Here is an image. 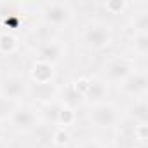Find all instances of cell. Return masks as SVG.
<instances>
[{
    "label": "cell",
    "instance_id": "cell-17",
    "mask_svg": "<svg viewBox=\"0 0 148 148\" xmlns=\"http://www.w3.org/2000/svg\"><path fill=\"white\" fill-rule=\"evenodd\" d=\"M16 108H18L16 101H11V99H7L4 96H0V122H7L12 117Z\"/></svg>",
    "mask_w": 148,
    "mask_h": 148
},
{
    "label": "cell",
    "instance_id": "cell-15",
    "mask_svg": "<svg viewBox=\"0 0 148 148\" xmlns=\"http://www.w3.org/2000/svg\"><path fill=\"white\" fill-rule=\"evenodd\" d=\"M132 51L138 54V56H141V58H145L146 54H148V33H145V32H141V33H134V37H132Z\"/></svg>",
    "mask_w": 148,
    "mask_h": 148
},
{
    "label": "cell",
    "instance_id": "cell-8",
    "mask_svg": "<svg viewBox=\"0 0 148 148\" xmlns=\"http://www.w3.org/2000/svg\"><path fill=\"white\" fill-rule=\"evenodd\" d=\"M64 52H66V49L59 40H45L37 49V61H44V63H49L54 66L63 59Z\"/></svg>",
    "mask_w": 148,
    "mask_h": 148
},
{
    "label": "cell",
    "instance_id": "cell-19",
    "mask_svg": "<svg viewBox=\"0 0 148 148\" xmlns=\"http://www.w3.org/2000/svg\"><path fill=\"white\" fill-rule=\"evenodd\" d=\"M127 7H129V4L124 2V0H110V2H105V9L110 11L112 14H122Z\"/></svg>",
    "mask_w": 148,
    "mask_h": 148
},
{
    "label": "cell",
    "instance_id": "cell-23",
    "mask_svg": "<svg viewBox=\"0 0 148 148\" xmlns=\"http://www.w3.org/2000/svg\"><path fill=\"white\" fill-rule=\"evenodd\" d=\"M77 148H105L98 139H92V138H89V139H84V141H80L79 145H77Z\"/></svg>",
    "mask_w": 148,
    "mask_h": 148
},
{
    "label": "cell",
    "instance_id": "cell-4",
    "mask_svg": "<svg viewBox=\"0 0 148 148\" xmlns=\"http://www.w3.org/2000/svg\"><path fill=\"white\" fill-rule=\"evenodd\" d=\"M28 92V86L25 82V79L18 73H9L0 80V96H4L11 101H19L26 96Z\"/></svg>",
    "mask_w": 148,
    "mask_h": 148
},
{
    "label": "cell",
    "instance_id": "cell-14",
    "mask_svg": "<svg viewBox=\"0 0 148 148\" xmlns=\"http://www.w3.org/2000/svg\"><path fill=\"white\" fill-rule=\"evenodd\" d=\"M19 47V38L11 32L0 33V54H14Z\"/></svg>",
    "mask_w": 148,
    "mask_h": 148
},
{
    "label": "cell",
    "instance_id": "cell-3",
    "mask_svg": "<svg viewBox=\"0 0 148 148\" xmlns=\"http://www.w3.org/2000/svg\"><path fill=\"white\" fill-rule=\"evenodd\" d=\"M87 119L99 129H110V127L117 125V122L120 119V112L113 103L106 101V103L91 106Z\"/></svg>",
    "mask_w": 148,
    "mask_h": 148
},
{
    "label": "cell",
    "instance_id": "cell-20",
    "mask_svg": "<svg viewBox=\"0 0 148 148\" xmlns=\"http://www.w3.org/2000/svg\"><path fill=\"white\" fill-rule=\"evenodd\" d=\"M51 141H52V145H56V146H64V145L70 141V134H68L64 129H58V131H54Z\"/></svg>",
    "mask_w": 148,
    "mask_h": 148
},
{
    "label": "cell",
    "instance_id": "cell-9",
    "mask_svg": "<svg viewBox=\"0 0 148 148\" xmlns=\"http://www.w3.org/2000/svg\"><path fill=\"white\" fill-rule=\"evenodd\" d=\"M106 98H108V84L101 79H91L89 87L84 92L82 99L87 101L91 106H94V105L106 103Z\"/></svg>",
    "mask_w": 148,
    "mask_h": 148
},
{
    "label": "cell",
    "instance_id": "cell-7",
    "mask_svg": "<svg viewBox=\"0 0 148 148\" xmlns=\"http://www.w3.org/2000/svg\"><path fill=\"white\" fill-rule=\"evenodd\" d=\"M132 64L124 59V58H115L112 61L106 63L105 66V82H113V84H120L124 79H127L132 73Z\"/></svg>",
    "mask_w": 148,
    "mask_h": 148
},
{
    "label": "cell",
    "instance_id": "cell-22",
    "mask_svg": "<svg viewBox=\"0 0 148 148\" xmlns=\"http://www.w3.org/2000/svg\"><path fill=\"white\" fill-rule=\"evenodd\" d=\"M89 82H91V79H87V77H80L79 80H75V82H73V86H75V89L79 91V94H80V96H84V92L87 91V87H89Z\"/></svg>",
    "mask_w": 148,
    "mask_h": 148
},
{
    "label": "cell",
    "instance_id": "cell-21",
    "mask_svg": "<svg viewBox=\"0 0 148 148\" xmlns=\"http://www.w3.org/2000/svg\"><path fill=\"white\" fill-rule=\"evenodd\" d=\"M132 138L138 141H146L148 138V125L146 124H136L132 129Z\"/></svg>",
    "mask_w": 148,
    "mask_h": 148
},
{
    "label": "cell",
    "instance_id": "cell-16",
    "mask_svg": "<svg viewBox=\"0 0 148 148\" xmlns=\"http://www.w3.org/2000/svg\"><path fill=\"white\" fill-rule=\"evenodd\" d=\"M63 105H66V106H70V108H75V105H79L80 101H82V96L79 94V91L75 89V86H73V82L71 84H68V87L64 89V92H63Z\"/></svg>",
    "mask_w": 148,
    "mask_h": 148
},
{
    "label": "cell",
    "instance_id": "cell-11",
    "mask_svg": "<svg viewBox=\"0 0 148 148\" xmlns=\"http://www.w3.org/2000/svg\"><path fill=\"white\" fill-rule=\"evenodd\" d=\"M129 119L132 120V124H146L148 122V105H146V98H136L134 103L129 106L127 112Z\"/></svg>",
    "mask_w": 148,
    "mask_h": 148
},
{
    "label": "cell",
    "instance_id": "cell-12",
    "mask_svg": "<svg viewBox=\"0 0 148 148\" xmlns=\"http://www.w3.org/2000/svg\"><path fill=\"white\" fill-rule=\"evenodd\" d=\"M75 120H77L75 108H70V106H66V105H59V106H58L54 122L59 125V129H64V127L73 125V124H75Z\"/></svg>",
    "mask_w": 148,
    "mask_h": 148
},
{
    "label": "cell",
    "instance_id": "cell-13",
    "mask_svg": "<svg viewBox=\"0 0 148 148\" xmlns=\"http://www.w3.org/2000/svg\"><path fill=\"white\" fill-rule=\"evenodd\" d=\"M35 98L44 103V105H49V103H54V98L58 94L54 84H35V91H33Z\"/></svg>",
    "mask_w": 148,
    "mask_h": 148
},
{
    "label": "cell",
    "instance_id": "cell-5",
    "mask_svg": "<svg viewBox=\"0 0 148 148\" xmlns=\"http://www.w3.org/2000/svg\"><path fill=\"white\" fill-rule=\"evenodd\" d=\"M9 122H11V125H12V129H14L16 132L26 134V132H30V131H33V129L37 127V124H38V115L35 113L33 108L25 106V105H23V106L18 105V108L14 110V113H12V117L9 119Z\"/></svg>",
    "mask_w": 148,
    "mask_h": 148
},
{
    "label": "cell",
    "instance_id": "cell-10",
    "mask_svg": "<svg viewBox=\"0 0 148 148\" xmlns=\"http://www.w3.org/2000/svg\"><path fill=\"white\" fill-rule=\"evenodd\" d=\"M30 77L35 84H52L54 77H56V70L49 63L35 61L32 70H30Z\"/></svg>",
    "mask_w": 148,
    "mask_h": 148
},
{
    "label": "cell",
    "instance_id": "cell-18",
    "mask_svg": "<svg viewBox=\"0 0 148 148\" xmlns=\"http://www.w3.org/2000/svg\"><path fill=\"white\" fill-rule=\"evenodd\" d=\"M132 26H134V33H141V32L148 33V14L145 11L138 12L132 19Z\"/></svg>",
    "mask_w": 148,
    "mask_h": 148
},
{
    "label": "cell",
    "instance_id": "cell-1",
    "mask_svg": "<svg viewBox=\"0 0 148 148\" xmlns=\"http://www.w3.org/2000/svg\"><path fill=\"white\" fill-rule=\"evenodd\" d=\"M80 40H82V45L89 51H103L112 44L113 32L103 21H91L84 26L80 33Z\"/></svg>",
    "mask_w": 148,
    "mask_h": 148
},
{
    "label": "cell",
    "instance_id": "cell-2",
    "mask_svg": "<svg viewBox=\"0 0 148 148\" xmlns=\"http://www.w3.org/2000/svg\"><path fill=\"white\" fill-rule=\"evenodd\" d=\"M40 18L44 19V23H47L51 26H64V25H68L71 21L73 11H71V7L68 4L47 2L40 9Z\"/></svg>",
    "mask_w": 148,
    "mask_h": 148
},
{
    "label": "cell",
    "instance_id": "cell-6",
    "mask_svg": "<svg viewBox=\"0 0 148 148\" xmlns=\"http://www.w3.org/2000/svg\"><path fill=\"white\" fill-rule=\"evenodd\" d=\"M120 91L131 98H145L148 91V77L145 71H132L127 79H124L120 84Z\"/></svg>",
    "mask_w": 148,
    "mask_h": 148
}]
</instances>
